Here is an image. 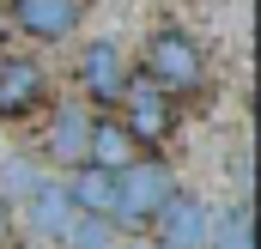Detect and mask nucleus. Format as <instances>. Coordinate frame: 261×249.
Listing matches in <instances>:
<instances>
[{
    "label": "nucleus",
    "instance_id": "f257e3e1",
    "mask_svg": "<svg viewBox=\"0 0 261 249\" xmlns=\"http://www.w3.org/2000/svg\"><path fill=\"white\" fill-rule=\"evenodd\" d=\"M140 79H152L164 97H189V91L206 85V55H200V43L189 37V31L164 24V31H152V43H146Z\"/></svg>",
    "mask_w": 261,
    "mask_h": 249
},
{
    "label": "nucleus",
    "instance_id": "f03ea898",
    "mask_svg": "<svg viewBox=\"0 0 261 249\" xmlns=\"http://www.w3.org/2000/svg\"><path fill=\"white\" fill-rule=\"evenodd\" d=\"M176 194V177H170V164L164 158H134L128 170H116V207H110V225H152L158 219V207Z\"/></svg>",
    "mask_w": 261,
    "mask_h": 249
},
{
    "label": "nucleus",
    "instance_id": "7ed1b4c3",
    "mask_svg": "<svg viewBox=\"0 0 261 249\" xmlns=\"http://www.w3.org/2000/svg\"><path fill=\"white\" fill-rule=\"evenodd\" d=\"M152 243L158 249H206V237H213V207L200 201V194H189V188H176L164 207H158V219H152Z\"/></svg>",
    "mask_w": 261,
    "mask_h": 249
},
{
    "label": "nucleus",
    "instance_id": "20e7f679",
    "mask_svg": "<svg viewBox=\"0 0 261 249\" xmlns=\"http://www.w3.org/2000/svg\"><path fill=\"white\" fill-rule=\"evenodd\" d=\"M122 128L128 140H164L176 128V97H164L152 79L128 73V91H122Z\"/></svg>",
    "mask_w": 261,
    "mask_h": 249
},
{
    "label": "nucleus",
    "instance_id": "39448f33",
    "mask_svg": "<svg viewBox=\"0 0 261 249\" xmlns=\"http://www.w3.org/2000/svg\"><path fill=\"white\" fill-rule=\"evenodd\" d=\"M79 24V0H6V31H24L31 43H61Z\"/></svg>",
    "mask_w": 261,
    "mask_h": 249
},
{
    "label": "nucleus",
    "instance_id": "423d86ee",
    "mask_svg": "<svg viewBox=\"0 0 261 249\" xmlns=\"http://www.w3.org/2000/svg\"><path fill=\"white\" fill-rule=\"evenodd\" d=\"M67 225H73L67 183H31V188H24V231H31L37 243H61Z\"/></svg>",
    "mask_w": 261,
    "mask_h": 249
},
{
    "label": "nucleus",
    "instance_id": "0eeeda50",
    "mask_svg": "<svg viewBox=\"0 0 261 249\" xmlns=\"http://www.w3.org/2000/svg\"><path fill=\"white\" fill-rule=\"evenodd\" d=\"M79 85L97 97V104H122V91H128V61H122V49L116 43H85V55H79Z\"/></svg>",
    "mask_w": 261,
    "mask_h": 249
},
{
    "label": "nucleus",
    "instance_id": "6e6552de",
    "mask_svg": "<svg viewBox=\"0 0 261 249\" xmlns=\"http://www.w3.org/2000/svg\"><path fill=\"white\" fill-rule=\"evenodd\" d=\"M43 67L37 61H0V116H31L37 104H43Z\"/></svg>",
    "mask_w": 261,
    "mask_h": 249
},
{
    "label": "nucleus",
    "instance_id": "1a4fd4ad",
    "mask_svg": "<svg viewBox=\"0 0 261 249\" xmlns=\"http://www.w3.org/2000/svg\"><path fill=\"white\" fill-rule=\"evenodd\" d=\"M85 164H97V170H128L134 164V140L128 128L116 122V116H91V140H85Z\"/></svg>",
    "mask_w": 261,
    "mask_h": 249
},
{
    "label": "nucleus",
    "instance_id": "9d476101",
    "mask_svg": "<svg viewBox=\"0 0 261 249\" xmlns=\"http://www.w3.org/2000/svg\"><path fill=\"white\" fill-rule=\"evenodd\" d=\"M85 140H91V110H73V104H67L61 116L49 122V158H55L61 170H79V164H85Z\"/></svg>",
    "mask_w": 261,
    "mask_h": 249
},
{
    "label": "nucleus",
    "instance_id": "9b49d317",
    "mask_svg": "<svg viewBox=\"0 0 261 249\" xmlns=\"http://www.w3.org/2000/svg\"><path fill=\"white\" fill-rule=\"evenodd\" d=\"M67 201H73V213H85V219H110V207H116V177L97 170V164H79V170L67 177Z\"/></svg>",
    "mask_w": 261,
    "mask_h": 249
},
{
    "label": "nucleus",
    "instance_id": "f8f14e48",
    "mask_svg": "<svg viewBox=\"0 0 261 249\" xmlns=\"http://www.w3.org/2000/svg\"><path fill=\"white\" fill-rule=\"evenodd\" d=\"M206 249H255V219H249V207L213 213V237H206Z\"/></svg>",
    "mask_w": 261,
    "mask_h": 249
},
{
    "label": "nucleus",
    "instance_id": "ddd939ff",
    "mask_svg": "<svg viewBox=\"0 0 261 249\" xmlns=\"http://www.w3.org/2000/svg\"><path fill=\"white\" fill-rule=\"evenodd\" d=\"M61 249H116V225H110V219L73 213V225L61 231Z\"/></svg>",
    "mask_w": 261,
    "mask_h": 249
},
{
    "label": "nucleus",
    "instance_id": "4468645a",
    "mask_svg": "<svg viewBox=\"0 0 261 249\" xmlns=\"http://www.w3.org/2000/svg\"><path fill=\"white\" fill-rule=\"evenodd\" d=\"M12 243V207H6V194H0V249Z\"/></svg>",
    "mask_w": 261,
    "mask_h": 249
},
{
    "label": "nucleus",
    "instance_id": "2eb2a0df",
    "mask_svg": "<svg viewBox=\"0 0 261 249\" xmlns=\"http://www.w3.org/2000/svg\"><path fill=\"white\" fill-rule=\"evenodd\" d=\"M122 249H158V243H146V237H140V243H122Z\"/></svg>",
    "mask_w": 261,
    "mask_h": 249
},
{
    "label": "nucleus",
    "instance_id": "dca6fc26",
    "mask_svg": "<svg viewBox=\"0 0 261 249\" xmlns=\"http://www.w3.org/2000/svg\"><path fill=\"white\" fill-rule=\"evenodd\" d=\"M0 37H6V0H0Z\"/></svg>",
    "mask_w": 261,
    "mask_h": 249
}]
</instances>
